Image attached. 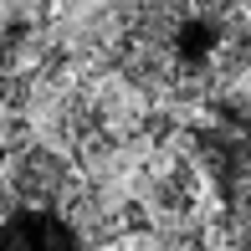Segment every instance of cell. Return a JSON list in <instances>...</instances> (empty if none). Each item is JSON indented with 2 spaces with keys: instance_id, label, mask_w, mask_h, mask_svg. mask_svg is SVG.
<instances>
[{
  "instance_id": "1",
  "label": "cell",
  "mask_w": 251,
  "mask_h": 251,
  "mask_svg": "<svg viewBox=\"0 0 251 251\" xmlns=\"http://www.w3.org/2000/svg\"><path fill=\"white\" fill-rule=\"evenodd\" d=\"M0 251H108L93 210H77V179L47 149L0 175Z\"/></svg>"
}]
</instances>
